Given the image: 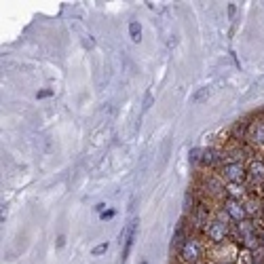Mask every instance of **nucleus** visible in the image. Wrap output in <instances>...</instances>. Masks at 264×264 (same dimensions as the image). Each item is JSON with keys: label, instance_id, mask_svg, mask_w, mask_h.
Wrapping results in <instances>:
<instances>
[{"label": "nucleus", "instance_id": "bb28decb", "mask_svg": "<svg viewBox=\"0 0 264 264\" xmlns=\"http://www.w3.org/2000/svg\"><path fill=\"white\" fill-rule=\"evenodd\" d=\"M140 264H148V262H146V260H142V262H140Z\"/></svg>", "mask_w": 264, "mask_h": 264}, {"label": "nucleus", "instance_id": "aec40b11", "mask_svg": "<svg viewBox=\"0 0 264 264\" xmlns=\"http://www.w3.org/2000/svg\"><path fill=\"white\" fill-rule=\"evenodd\" d=\"M51 95H53L51 89H42V91L36 93V98H38V100H45V98H51Z\"/></svg>", "mask_w": 264, "mask_h": 264}, {"label": "nucleus", "instance_id": "6ab92c4d", "mask_svg": "<svg viewBox=\"0 0 264 264\" xmlns=\"http://www.w3.org/2000/svg\"><path fill=\"white\" fill-rule=\"evenodd\" d=\"M114 215H116V211H114V209H106V211L100 215V220H102V222H108V220H112Z\"/></svg>", "mask_w": 264, "mask_h": 264}, {"label": "nucleus", "instance_id": "423d86ee", "mask_svg": "<svg viewBox=\"0 0 264 264\" xmlns=\"http://www.w3.org/2000/svg\"><path fill=\"white\" fill-rule=\"evenodd\" d=\"M138 224H140V218H131L127 226H123L121 235H118V239H121V247H123V262L129 258L131 249H134V243H136V237H138Z\"/></svg>", "mask_w": 264, "mask_h": 264}, {"label": "nucleus", "instance_id": "a211bd4d", "mask_svg": "<svg viewBox=\"0 0 264 264\" xmlns=\"http://www.w3.org/2000/svg\"><path fill=\"white\" fill-rule=\"evenodd\" d=\"M108 247H110V245H108V241H104V243H100V245H95V247L91 249V256H102V254H106Z\"/></svg>", "mask_w": 264, "mask_h": 264}, {"label": "nucleus", "instance_id": "5701e85b", "mask_svg": "<svg viewBox=\"0 0 264 264\" xmlns=\"http://www.w3.org/2000/svg\"><path fill=\"white\" fill-rule=\"evenodd\" d=\"M213 264H237V262H213Z\"/></svg>", "mask_w": 264, "mask_h": 264}, {"label": "nucleus", "instance_id": "39448f33", "mask_svg": "<svg viewBox=\"0 0 264 264\" xmlns=\"http://www.w3.org/2000/svg\"><path fill=\"white\" fill-rule=\"evenodd\" d=\"M218 173L226 184H247V165L245 163H224Z\"/></svg>", "mask_w": 264, "mask_h": 264}, {"label": "nucleus", "instance_id": "393cba45", "mask_svg": "<svg viewBox=\"0 0 264 264\" xmlns=\"http://www.w3.org/2000/svg\"><path fill=\"white\" fill-rule=\"evenodd\" d=\"M260 237H262V245H264V231H260Z\"/></svg>", "mask_w": 264, "mask_h": 264}, {"label": "nucleus", "instance_id": "2eb2a0df", "mask_svg": "<svg viewBox=\"0 0 264 264\" xmlns=\"http://www.w3.org/2000/svg\"><path fill=\"white\" fill-rule=\"evenodd\" d=\"M209 95H211L209 87H201V89H197L193 95H190V102H193V104H201V102H205Z\"/></svg>", "mask_w": 264, "mask_h": 264}, {"label": "nucleus", "instance_id": "f257e3e1", "mask_svg": "<svg viewBox=\"0 0 264 264\" xmlns=\"http://www.w3.org/2000/svg\"><path fill=\"white\" fill-rule=\"evenodd\" d=\"M203 239L207 241L209 247H218V245H226L233 241V222L229 220V215H226L220 207L215 211L213 220L207 224L205 233H203Z\"/></svg>", "mask_w": 264, "mask_h": 264}, {"label": "nucleus", "instance_id": "dca6fc26", "mask_svg": "<svg viewBox=\"0 0 264 264\" xmlns=\"http://www.w3.org/2000/svg\"><path fill=\"white\" fill-rule=\"evenodd\" d=\"M256 258H254V251L249 249H239V256H237V264H254Z\"/></svg>", "mask_w": 264, "mask_h": 264}, {"label": "nucleus", "instance_id": "1a4fd4ad", "mask_svg": "<svg viewBox=\"0 0 264 264\" xmlns=\"http://www.w3.org/2000/svg\"><path fill=\"white\" fill-rule=\"evenodd\" d=\"M220 209L229 215V220L233 224H239V222H243L247 220V213H245V207H243V203L241 201H235V199H224L220 203Z\"/></svg>", "mask_w": 264, "mask_h": 264}, {"label": "nucleus", "instance_id": "f3484780", "mask_svg": "<svg viewBox=\"0 0 264 264\" xmlns=\"http://www.w3.org/2000/svg\"><path fill=\"white\" fill-rule=\"evenodd\" d=\"M129 36L134 42H140L142 40V26L140 21H129Z\"/></svg>", "mask_w": 264, "mask_h": 264}, {"label": "nucleus", "instance_id": "6e6552de", "mask_svg": "<svg viewBox=\"0 0 264 264\" xmlns=\"http://www.w3.org/2000/svg\"><path fill=\"white\" fill-rule=\"evenodd\" d=\"M247 144L251 150H264V116H256L247 129Z\"/></svg>", "mask_w": 264, "mask_h": 264}, {"label": "nucleus", "instance_id": "0eeeda50", "mask_svg": "<svg viewBox=\"0 0 264 264\" xmlns=\"http://www.w3.org/2000/svg\"><path fill=\"white\" fill-rule=\"evenodd\" d=\"M245 165H247V186H249V190L256 188V186H264V159L254 154Z\"/></svg>", "mask_w": 264, "mask_h": 264}, {"label": "nucleus", "instance_id": "412c9836", "mask_svg": "<svg viewBox=\"0 0 264 264\" xmlns=\"http://www.w3.org/2000/svg\"><path fill=\"white\" fill-rule=\"evenodd\" d=\"M93 211H95V213H98V215H102V213L106 211V203H98V205H95V207H93Z\"/></svg>", "mask_w": 264, "mask_h": 264}, {"label": "nucleus", "instance_id": "9d476101", "mask_svg": "<svg viewBox=\"0 0 264 264\" xmlns=\"http://www.w3.org/2000/svg\"><path fill=\"white\" fill-rule=\"evenodd\" d=\"M224 165V148H218V146H207L203 150V167L207 169H222Z\"/></svg>", "mask_w": 264, "mask_h": 264}, {"label": "nucleus", "instance_id": "7ed1b4c3", "mask_svg": "<svg viewBox=\"0 0 264 264\" xmlns=\"http://www.w3.org/2000/svg\"><path fill=\"white\" fill-rule=\"evenodd\" d=\"M199 190L201 197L207 201L222 203L226 199V182L220 178V173H203L199 178Z\"/></svg>", "mask_w": 264, "mask_h": 264}, {"label": "nucleus", "instance_id": "b1692460", "mask_svg": "<svg viewBox=\"0 0 264 264\" xmlns=\"http://www.w3.org/2000/svg\"><path fill=\"white\" fill-rule=\"evenodd\" d=\"M199 264H213L211 260H203V262H199Z\"/></svg>", "mask_w": 264, "mask_h": 264}, {"label": "nucleus", "instance_id": "f8f14e48", "mask_svg": "<svg viewBox=\"0 0 264 264\" xmlns=\"http://www.w3.org/2000/svg\"><path fill=\"white\" fill-rule=\"evenodd\" d=\"M247 129H249L247 121H237L231 127V140L237 142V144H243V140H247Z\"/></svg>", "mask_w": 264, "mask_h": 264}, {"label": "nucleus", "instance_id": "4be33fe9", "mask_svg": "<svg viewBox=\"0 0 264 264\" xmlns=\"http://www.w3.org/2000/svg\"><path fill=\"white\" fill-rule=\"evenodd\" d=\"M64 245H66V237L59 235V237H57V247H64Z\"/></svg>", "mask_w": 264, "mask_h": 264}, {"label": "nucleus", "instance_id": "4468645a", "mask_svg": "<svg viewBox=\"0 0 264 264\" xmlns=\"http://www.w3.org/2000/svg\"><path fill=\"white\" fill-rule=\"evenodd\" d=\"M203 150H205V148H199V146L190 148V152H188V163L193 165V167L203 165Z\"/></svg>", "mask_w": 264, "mask_h": 264}, {"label": "nucleus", "instance_id": "a878e982", "mask_svg": "<svg viewBox=\"0 0 264 264\" xmlns=\"http://www.w3.org/2000/svg\"><path fill=\"white\" fill-rule=\"evenodd\" d=\"M260 195H262V197H264V186H260Z\"/></svg>", "mask_w": 264, "mask_h": 264}, {"label": "nucleus", "instance_id": "20e7f679", "mask_svg": "<svg viewBox=\"0 0 264 264\" xmlns=\"http://www.w3.org/2000/svg\"><path fill=\"white\" fill-rule=\"evenodd\" d=\"M186 218H188V229H190V233L203 237V233H205V229H207V224L213 220L207 199L201 197L199 203H197V207H195V211L190 213V215H186Z\"/></svg>", "mask_w": 264, "mask_h": 264}, {"label": "nucleus", "instance_id": "ddd939ff", "mask_svg": "<svg viewBox=\"0 0 264 264\" xmlns=\"http://www.w3.org/2000/svg\"><path fill=\"white\" fill-rule=\"evenodd\" d=\"M197 199H195V193H193V190H186V193H184V215H190V213H193L195 211V207H197Z\"/></svg>", "mask_w": 264, "mask_h": 264}, {"label": "nucleus", "instance_id": "f03ea898", "mask_svg": "<svg viewBox=\"0 0 264 264\" xmlns=\"http://www.w3.org/2000/svg\"><path fill=\"white\" fill-rule=\"evenodd\" d=\"M207 249L209 247L205 245V241H203V237L190 235L184 241V245L175 251L178 262L180 264H199V262H203L207 258Z\"/></svg>", "mask_w": 264, "mask_h": 264}, {"label": "nucleus", "instance_id": "9b49d317", "mask_svg": "<svg viewBox=\"0 0 264 264\" xmlns=\"http://www.w3.org/2000/svg\"><path fill=\"white\" fill-rule=\"evenodd\" d=\"M251 195V190L247 184H226V199H235V201H245Z\"/></svg>", "mask_w": 264, "mask_h": 264}, {"label": "nucleus", "instance_id": "cd10ccee", "mask_svg": "<svg viewBox=\"0 0 264 264\" xmlns=\"http://www.w3.org/2000/svg\"><path fill=\"white\" fill-rule=\"evenodd\" d=\"M254 264H264V262H254Z\"/></svg>", "mask_w": 264, "mask_h": 264}]
</instances>
